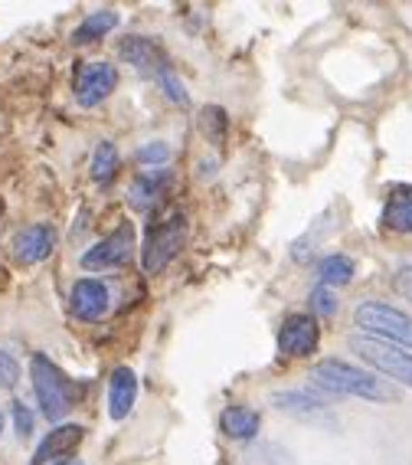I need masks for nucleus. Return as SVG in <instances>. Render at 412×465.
I'll return each instance as SVG.
<instances>
[{
    "label": "nucleus",
    "mask_w": 412,
    "mask_h": 465,
    "mask_svg": "<svg viewBox=\"0 0 412 465\" xmlns=\"http://www.w3.org/2000/svg\"><path fill=\"white\" fill-rule=\"evenodd\" d=\"M20 381V364L14 354H7V351H0V387L4 391H14Z\"/></svg>",
    "instance_id": "obj_24"
},
{
    "label": "nucleus",
    "mask_w": 412,
    "mask_h": 465,
    "mask_svg": "<svg viewBox=\"0 0 412 465\" xmlns=\"http://www.w3.org/2000/svg\"><path fill=\"white\" fill-rule=\"evenodd\" d=\"M393 289L399 292V295H403L406 302H412V262H409V266H399V269H396Z\"/></svg>",
    "instance_id": "obj_27"
},
{
    "label": "nucleus",
    "mask_w": 412,
    "mask_h": 465,
    "mask_svg": "<svg viewBox=\"0 0 412 465\" xmlns=\"http://www.w3.org/2000/svg\"><path fill=\"white\" fill-rule=\"evenodd\" d=\"M138 400V377L128 367H115L108 377V413L112 420H124Z\"/></svg>",
    "instance_id": "obj_12"
},
{
    "label": "nucleus",
    "mask_w": 412,
    "mask_h": 465,
    "mask_svg": "<svg viewBox=\"0 0 412 465\" xmlns=\"http://www.w3.org/2000/svg\"><path fill=\"white\" fill-rule=\"evenodd\" d=\"M200 125H203V134L216 144V148H223V144H226V132H230V118H226L223 108H220V105L203 108V115H200Z\"/></svg>",
    "instance_id": "obj_21"
},
{
    "label": "nucleus",
    "mask_w": 412,
    "mask_h": 465,
    "mask_svg": "<svg viewBox=\"0 0 412 465\" xmlns=\"http://www.w3.org/2000/svg\"><path fill=\"white\" fill-rule=\"evenodd\" d=\"M318 341H321V328H318V318L314 315H289L281 322V331H279L281 354L308 358V354L318 351Z\"/></svg>",
    "instance_id": "obj_8"
},
{
    "label": "nucleus",
    "mask_w": 412,
    "mask_h": 465,
    "mask_svg": "<svg viewBox=\"0 0 412 465\" xmlns=\"http://www.w3.org/2000/svg\"><path fill=\"white\" fill-rule=\"evenodd\" d=\"M167 158H171V148H167L164 142H151V144H144V148L138 151L141 164H164Z\"/></svg>",
    "instance_id": "obj_25"
},
{
    "label": "nucleus",
    "mask_w": 412,
    "mask_h": 465,
    "mask_svg": "<svg viewBox=\"0 0 412 465\" xmlns=\"http://www.w3.org/2000/svg\"><path fill=\"white\" fill-rule=\"evenodd\" d=\"M383 226L389 232H412V187L399 183L387 193L383 203Z\"/></svg>",
    "instance_id": "obj_13"
},
{
    "label": "nucleus",
    "mask_w": 412,
    "mask_h": 465,
    "mask_svg": "<svg viewBox=\"0 0 412 465\" xmlns=\"http://www.w3.org/2000/svg\"><path fill=\"white\" fill-rule=\"evenodd\" d=\"M122 59H128L134 69H164V59H161V50H157V43H151L148 36H128L122 43Z\"/></svg>",
    "instance_id": "obj_17"
},
{
    "label": "nucleus",
    "mask_w": 412,
    "mask_h": 465,
    "mask_svg": "<svg viewBox=\"0 0 412 465\" xmlns=\"http://www.w3.org/2000/svg\"><path fill=\"white\" fill-rule=\"evenodd\" d=\"M354 324L367 338L389 341L399 348H412V315H406L403 308L389 305V302L367 299L354 308Z\"/></svg>",
    "instance_id": "obj_3"
},
{
    "label": "nucleus",
    "mask_w": 412,
    "mask_h": 465,
    "mask_svg": "<svg viewBox=\"0 0 412 465\" xmlns=\"http://www.w3.org/2000/svg\"><path fill=\"white\" fill-rule=\"evenodd\" d=\"M59 465H83V462H59Z\"/></svg>",
    "instance_id": "obj_29"
},
{
    "label": "nucleus",
    "mask_w": 412,
    "mask_h": 465,
    "mask_svg": "<svg viewBox=\"0 0 412 465\" xmlns=\"http://www.w3.org/2000/svg\"><path fill=\"white\" fill-rule=\"evenodd\" d=\"M56 250V230L50 223H34L14 236V256L24 266H36Z\"/></svg>",
    "instance_id": "obj_11"
},
{
    "label": "nucleus",
    "mask_w": 412,
    "mask_h": 465,
    "mask_svg": "<svg viewBox=\"0 0 412 465\" xmlns=\"http://www.w3.org/2000/svg\"><path fill=\"white\" fill-rule=\"evenodd\" d=\"M132 252H134V226L122 223L118 230L108 232L105 240H99L92 250L83 252V266L95 269V272H102V269H118L132 259Z\"/></svg>",
    "instance_id": "obj_6"
},
{
    "label": "nucleus",
    "mask_w": 412,
    "mask_h": 465,
    "mask_svg": "<svg viewBox=\"0 0 412 465\" xmlns=\"http://www.w3.org/2000/svg\"><path fill=\"white\" fill-rule=\"evenodd\" d=\"M311 381L318 391L330 393V397H360V400H373V403H393V400H399V393L387 381H379L370 371H363V367H354L338 358L314 364Z\"/></svg>",
    "instance_id": "obj_1"
},
{
    "label": "nucleus",
    "mask_w": 412,
    "mask_h": 465,
    "mask_svg": "<svg viewBox=\"0 0 412 465\" xmlns=\"http://www.w3.org/2000/svg\"><path fill=\"white\" fill-rule=\"evenodd\" d=\"M85 430L75 423H63L56 426V430L46 432V440L36 446L34 459H30V465H59L63 459H69L79 449V442H83Z\"/></svg>",
    "instance_id": "obj_10"
},
{
    "label": "nucleus",
    "mask_w": 412,
    "mask_h": 465,
    "mask_svg": "<svg viewBox=\"0 0 412 465\" xmlns=\"http://www.w3.org/2000/svg\"><path fill=\"white\" fill-rule=\"evenodd\" d=\"M30 377H34V393H36V403H40L43 416H46L50 423H59V420L73 410V400H75L73 381H69L46 354H34V358H30Z\"/></svg>",
    "instance_id": "obj_2"
},
{
    "label": "nucleus",
    "mask_w": 412,
    "mask_h": 465,
    "mask_svg": "<svg viewBox=\"0 0 412 465\" xmlns=\"http://www.w3.org/2000/svg\"><path fill=\"white\" fill-rule=\"evenodd\" d=\"M167 187H171V171L167 167H151L132 183V203L138 210H151L167 193Z\"/></svg>",
    "instance_id": "obj_14"
},
{
    "label": "nucleus",
    "mask_w": 412,
    "mask_h": 465,
    "mask_svg": "<svg viewBox=\"0 0 412 465\" xmlns=\"http://www.w3.org/2000/svg\"><path fill=\"white\" fill-rule=\"evenodd\" d=\"M350 351H354L363 364H370L373 371L387 374L389 381L412 387V354L406 348L379 338H367V334H354L350 338Z\"/></svg>",
    "instance_id": "obj_4"
},
{
    "label": "nucleus",
    "mask_w": 412,
    "mask_h": 465,
    "mask_svg": "<svg viewBox=\"0 0 412 465\" xmlns=\"http://www.w3.org/2000/svg\"><path fill=\"white\" fill-rule=\"evenodd\" d=\"M10 413H14V426H17V432H20V440H26L30 432H34V413H30V407L26 403H14L10 407Z\"/></svg>",
    "instance_id": "obj_26"
},
{
    "label": "nucleus",
    "mask_w": 412,
    "mask_h": 465,
    "mask_svg": "<svg viewBox=\"0 0 412 465\" xmlns=\"http://www.w3.org/2000/svg\"><path fill=\"white\" fill-rule=\"evenodd\" d=\"M115 26H118V14H115V10H95V14H89L83 24L75 26L73 43H75V46L95 43V40H102L105 34H112Z\"/></svg>",
    "instance_id": "obj_18"
},
{
    "label": "nucleus",
    "mask_w": 412,
    "mask_h": 465,
    "mask_svg": "<svg viewBox=\"0 0 412 465\" xmlns=\"http://www.w3.org/2000/svg\"><path fill=\"white\" fill-rule=\"evenodd\" d=\"M354 259L344 256V252H330V256L321 259V266H318V275H321V285L328 289H340V285H350L354 282Z\"/></svg>",
    "instance_id": "obj_19"
},
{
    "label": "nucleus",
    "mask_w": 412,
    "mask_h": 465,
    "mask_svg": "<svg viewBox=\"0 0 412 465\" xmlns=\"http://www.w3.org/2000/svg\"><path fill=\"white\" fill-rule=\"evenodd\" d=\"M259 426H262V416L252 407H226L223 416H220V430L236 442L256 440Z\"/></svg>",
    "instance_id": "obj_15"
},
{
    "label": "nucleus",
    "mask_w": 412,
    "mask_h": 465,
    "mask_svg": "<svg viewBox=\"0 0 412 465\" xmlns=\"http://www.w3.org/2000/svg\"><path fill=\"white\" fill-rule=\"evenodd\" d=\"M272 403L281 410V413H291V416H301V420H311V416L324 413L328 410V400L314 397L308 391H285V393H275Z\"/></svg>",
    "instance_id": "obj_16"
},
{
    "label": "nucleus",
    "mask_w": 412,
    "mask_h": 465,
    "mask_svg": "<svg viewBox=\"0 0 412 465\" xmlns=\"http://www.w3.org/2000/svg\"><path fill=\"white\" fill-rule=\"evenodd\" d=\"M118 167H122V158H118V148L112 142H102L95 148V158H92V181L95 183H112L118 174Z\"/></svg>",
    "instance_id": "obj_20"
},
{
    "label": "nucleus",
    "mask_w": 412,
    "mask_h": 465,
    "mask_svg": "<svg viewBox=\"0 0 412 465\" xmlns=\"http://www.w3.org/2000/svg\"><path fill=\"white\" fill-rule=\"evenodd\" d=\"M69 308L83 322H102L108 315V308H112V292L99 279H79L73 285V292H69Z\"/></svg>",
    "instance_id": "obj_9"
},
{
    "label": "nucleus",
    "mask_w": 412,
    "mask_h": 465,
    "mask_svg": "<svg viewBox=\"0 0 412 465\" xmlns=\"http://www.w3.org/2000/svg\"><path fill=\"white\" fill-rule=\"evenodd\" d=\"M311 312L321 318H330L334 312H338V292L328 289V285H318V289H311Z\"/></svg>",
    "instance_id": "obj_22"
},
{
    "label": "nucleus",
    "mask_w": 412,
    "mask_h": 465,
    "mask_svg": "<svg viewBox=\"0 0 412 465\" xmlns=\"http://www.w3.org/2000/svg\"><path fill=\"white\" fill-rule=\"evenodd\" d=\"M118 69L108 63H79L75 69V102L83 108H95L115 92Z\"/></svg>",
    "instance_id": "obj_7"
},
{
    "label": "nucleus",
    "mask_w": 412,
    "mask_h": 465,
    "mask_svg": "<svg viewBox=\"0 0 412 465\" xmlns=\"http://www.w3.org/2000/svg\"><path fill=\"white\" fill-rule=\"evenodd\" d=\"M161 85H164V92H167V99L171 102H177V105H187L190 102V95H187V85L181 83V79H177V73H173L171 66H164L161 69Z\"/></svg>",
    "instance_id": "obj_23"
},
{
    "label": "nucleus",
    "mask_w": 412,
    "mask_h": 465,
    "mask_svg": "<svg viewBox=\"0 0 412 465\" xmlns=\"http://www.w3.org/2000/svg\"><path fill=\"white\" fill-rule=\"evenodd\" d=\"M183 240H187V220L181 213H171L167 220H161L157 226L148 230V240H144V250H141V266L148 275L164 272L173 262V256L183 250Z\"/></svg>",
    "instance_id": "obj_5"
},
{
    "label": "nucleus",
    "mask_w": 412,
    "mask_h": 465,
    "mask_svg": "<svg viewBox=\"0 0 412 465\" xmlns=\"http://www.w3.org/2000/svg\"><path fill=\"white\" fill-rule=\"evenodd\" d=\"M0 432H4V413H0Z\"/></svg>",
    "instance_id": "obj_28"
}]
</instances>
